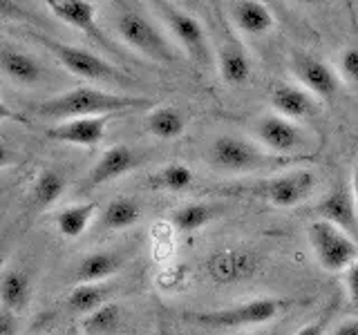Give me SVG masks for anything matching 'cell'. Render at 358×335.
Returning a JSON list of instances; mask_svg holds the SVG:
<instances>
[{"label":"cell","instance_id":"cell-8","mask_svg":"<svg viewBox=\"0 0 358 335\" xmlns=\"http://www.w3.org/2000/svg\"><path fill=\"white\" fill-rule=\"evenodd\" d=\"M307 239L316 262L329 273H345L358 260V239L329 221H311Z\"/></svg>","mask_w":358,"mask_h":335},{"label":"cell","instance_id":"cell-23","mask_svg":"<svg viewBox=\"0 0 358 335\" xmlns=\"http://www.w3.org/2000/svg\"><path fill=\"white\" fill-rule=\"evenodd\" d=\"M65 186H67V179L61 170L45 168V170L38 172V177L34 179V184L29 188V204L38 210L52 208L65 193Z\"/></svg>","mask_w":358,"mask_h":335},{"label":"cell","instance_id":"cell-27","mask_svg":"<svg viewBox=\"0 0 358 335\" xmlns=\"http://www.w3.org/2000/svg\"><path fill=\"white\" fill-rule=\"evenodd\" d=\"M195 184V174L186 163H166L148 177V186L164 193H184Z\"/></svg>","mask_w":358,"mask_h":335},{"label":"cell","instance_id":"cell-4","mask_svg":"<svg viewBox=\"0 0 358 335\" xmlns=\"http://www.w3.org/2000/svg\"><path fill=\"white\" fill-rule=\"evenodd\" d=\"M289 306L285 297H255L246 299L240 304L213 308V311H190L184 315L186 322L197 324L208 331H235V329H251L262 327L266 322H273L278 315H282Z\"/></svg>","mask_w":358,"mask_h":335},{"label":"cell","instance_id":"cell-16","mask_svg":"<svg viewBox=\"0 0 358 335\" xmlns=\"http://www.w3.org/2000/svg\"><path fill=\"white\" fill-rule=\"evenodd\" d=\"M316 96L309 94L305 87L294 83H278L271 89V107L275 114L285 117L289 121H300L311 114H316Z\"/></svg>","mask_w":358,"mask_h":335},{"label":"cell","instance_id":"cell-15","mask_svg":"<svg viewBox=\"0 0 358 335\" xmlns=\"http://www.w3.org/2000/svg\"><path fill=\"white\" fill-rule=\"evenodd\" d=\"M137 165H139V156L132 148L121 145V143L112 145V148H108L103 154L99 156V161L94 163V168L85 177L83 188L92 190V188H99L103 184H110V181H115V179L128 174Z\"/></svg>","mask_w":358,"mask_h":335},{"label":"cell","instance_id":"cell-14","mask_svg":"<svg viewBox=\"0 0 358 335\" xmlns=\"http://www.w3.org/2000/svg\"><path fill=\"white\" fill-rule=\"evenodd\" d=\"M112 117H87V119H72L56 123V126L45 130L52 141L81 145V148H94L106 137L108 123Z\"/></svg>","mask_w":358,"mask_h":335},{"label":"cell","instance_id":"cell-25","mask_svg":"<svg viewBox=\"0 0 358 335\" xmlns=\"http://www.w3.org/2000/svg\"><path fill=\"white\" fill-rule=\"evenodd\" d=\"M220 215V208L215 204H184L171 212V223L179 232H197L206 228L208 223Z\"/></svg>","mask_w":358,"mask_h":335},{"label":"cell","instance_id":"cell-32","mask_svg":"<svg viewBox=\"0 0 358 335\" xmlns=\"http://www.w3.org/2000/svg\"><path fill=\"white\" fill-rule=\"evenodd\" d=\"M343 282H345V290H347V297H350L352 304L358 308V260L347 268L345 271V277H343Z\"/></svg>","mask_w":358,"mask_h":335},{"label":"cell","instance_id":"cell-5","mask_svg":"<svg viewBox=\"0 0 358 335\" xmlns=\"http://www.w3.org/2000/svg\"><path fill=\"white\" fill-rule=\"evenodd\" d=\"M29 36L38 45H43L67 72H72L78 78H85V81H92V83H110V85L132 83V78L126 72H121L119 67L108 63L106 59H101L94 52L76 47V45L63 43V40H56L52 36H45V34H36V31H29Z\"/></svg>","mask_w":358,"mask_h":335},{"label":"cell","instance_id":"cell-18","mask_svg":"<svg viewBox=\"0 0 358 335\" xmlns=\"http://www.w3.org/2000/svg\"><path fill=\"white\" fill-rule=\"evenodd\" d=\"M215 67L227 85H244L251 78V59L238 38H229L222 45L215 59Z\"/></svg>","mask_w":358,"mask_h":335},{"label":"cell","instance_id":"cell-30","mask_svg":"<svg viewBox=\"0 0 358 335\" xmlns=\"http://www.w3.org/2000/svg\"><path fill=\"white\" fill-rule=\"evenodd\" d=\"M338 70L343 81L358 92V45L347 47L338 59Z\"/></svg>","mask_w":358,"mask_h":335},{"label":"cell","instance_id":"cell-19","mask_svg":"<svg viewBox=\"0 0 358 335\" xmlns=\"http://www.w3.org/2000/svg\"><path fill=\"white\" fill-rule=\"evenodd\" d=\"M0 70L3 74L14 81L16 85L34 87L41 83L43 78V67L34 59L31 54L16 50V47H3L0 50Z\"/></svg>","mask_w":358,"mask_h":335},{"label":"cell","instance_id":"cell-20","mask_svg":"<svg viewBox=\"0 0 358 335\" xmlns=\"http://www.w3.org/2000/svg\"><path fill=\"white\" fill-rule=\"evenodd\" d=\"M123 266V257L117 251H94L87 253L76 266L78 284H101L117 275Z\"/></svg>","mask_w":358,"mask_h":335},{"label":"cell","instance_id":"cell-35","mask_svg":"<svg viewBox=\"0 0 358 335\" xmlns=\"http://www.w3.org/2000/svg\"><path fill=\"white\" fill-rule=\"evenodd\" d=\"M0 121H11V123H22V126H29V119L22 117L20 112H16L14 107H9L7 103L0 100Z\"/></svg>","mask_w":358,"mask_h":335},{"label":"cell","instance_id":"cell-2","mask_svg":"<svg viewBox=\"0 0 358 335\" xmlns=\"http://www.w3.org/2000/svg\"><path fill=\"white\" fill-rule=\"evenodd\" d=\"M208 165L217 172L227 174H251V172H266V170H285L294 163L309 159L305 156H278L266 152L260 143L251 139L235 137V134H222L208 145L206 152Z\"/></svg>","mask_w":358,"mask_h":335},{"label":"cell","instance_id":"cell-11","mask_svg":"<svg viewBox=\"0 0 358 335\" xmlns=\"http://www.w3.org/2000/svg\"><path fill=\"white\" fill-rule=\"evenodd\" d=\"M260 268V257L249 248H222L208 255L204 271L215 284H242Z\"/></svg>","mask_w":358,"mask_h":335},{"label":"cell","instance_id":"cell-36","mask_svg":"<svg viewBox=\"0 0 358 335\" xmlns=\"http://www.w3.org/2000/svg\"><path fill=\"white\" fill-rule=\"evenodd\" d=\"M331 335H358V318L338 324V327L331 331Z\"/></svg>","mask_w":358,"mask_h":335},{"label":"cell","instance_id":"cell-3","mask_svg":"<svg viewBox=\"0 0 358 335\" xmlns=\"http://www.w3.org/2000/svg\"><path fill=\"white\" fill-rule=\"evenodd\" d=\"M115 31L130 50L139 52L145 59L162 65H175L182 61V52L177 50L173 38L162 29L157 20H152L145 11L123 5L115 14Z\"/></svg>","mask_w":358,"mask_h":335},{"label":"cell","instance_id":"cell-13","mask_svg":"<svg viewBox=\"0 0 358 335\" xmlns=\"http://www.w3.org/2000/svg\"><path fill=\"white\" fill-rule=\"evenodd\" d=\"M313 212H316L318 219L334 223V226L343 228L345 232H350L352 237L358 239V208H356L350 179H341V181L318 201V206L313 208Z\"/></svg>","mask_w":358,"mask_h":335},{"label":"cell","instance_id":"cell-39","mask_svg":"<svg viewBox=\"0 0 358 335\" xmlns=\"http://www.w3.org/2000/svg\"><path fill=\"white\" fill-rule=\"evenodd\" d=\"M257 335H280V333H257Z\"/></svg>","mask_w":358,"mask_h":335},{"label":"cell","instance_id":"cell-17","mask_svg":"<svg viewBox=\"0 0 358 335\" xmlns=\"http://www.w3.org/2000/svg\"><path fill=\"white\" fill-rule=\"evenodd\" d=\"M229 16L233 27L249 34V36H264L275 27V18L264 3L257 0H238V3L229 5Z\"/></svg>","mask_w":358,"mask_h":335},{"label":"cell","instance_id":"cell-9","mask_svg":"<svg viewBox=\"0 0 358 335\" xmlns=\"http://www.w3.org/2000/svg\"><path fill=\"white\" fill-rule=\"evenodd\" d=\"M253 137L266 152L278 156H300L298 152L307 148V132L296 121H289L275 112L255 121Z\"/></svg>","mask_w":358,"mask_h":335},{"label":"cell","instance_id":"cell-29","mask_svg":"<svg viewBox=\"0 0 358 335\" xmlns=\"http://www.w3.org/2000/svg\"><path fill=\"white\" fill-rule=\"evenodd\" d=\"M112 293V288L108 284H78L70 290L67 295V308L72 313H81V315H90L99 306L108 304V297Z\"/></svg>","mask_w":358,"mask_h":335},{"label":"cell","instance_id":"cell-28","mask_svg":"<svg viewBox=\"0 0 358 335\" xmlns=\"http://www.w3.org/2000/svg\"><path fill=\"white\" fill-rule=\"evenodd\" d=\"M141 219V206L130 197H117L101 212V223L108 230H126L132 228Z\"/></svg>","mask_w":358,"mask_h":335},{"label":"cell","instance_id":"cell-1","mask_svg":"<svg viewBox=\"0 0 358 335\" xmlns=\"http://www.w3.org/2000/svg\"><path fill=\"white\" fill-rule=\"evenodd\" d=\"M148 105V98L115 94L94 85H78L63 94L45 98L43 103L34 105V114L50 121H72L87 117H115L119 112L139 110Z\"/></svg>","mask_w":358,"mask_h":335},{"label":"cell","instance_id":"cell-22","mask_svg":"<svg viewBox=\"0 0 358 335\" xmlns=\"http://www.w3.org/2000/svg\"><path fill=\"white\" fill-rule=\"evenodd\" d=\"M96 217V204L85 201V204L65 206L54 215V226L65 239H76L90 228V223Z\"/></svg>","mask_w":358,"mask_h":335},{"label":"cell","instance_id":"cell-24","mask_svg":"<svg viewBox=\"0 0 358 335\" xmlns=\"http://www.w3.org/2000/svg\"><path fill=\"white\" fill-rule=\"evenodd\" d=\"M145 130L157 139L173 141L184 134L186 117L182 110H177L173 105H159L148 112V117H145Z\"/></svg>","mask_w":358,"mask_h":335},{"label":"cell","instance_id":"cell-12","mask_svg":"<svg viewBox=\"0 0 358 335\" xmlns=\"http://www.w3.org/2000/svg\"><path fill=\"white\" fill-rule=\"evenodd\" d=\"M45 7H48L61 22H65V25L74 27L76 31H81L83 36H87L90 40L101 45L103 50L119 56V50L112 45L108 34L99 27L96 7L92 3H87V0H48Z\"/></svg>","mask_w":358,"mask_h":335},{"label":"cell","instance_id":"cell-33","mask_svg":"<svg viewBox=\"0 0 358 335\" xmlns=\"http://www.w3.org/2000/svg\"><path fill=\"white\" fill-rule=\"evenodd\" d=\"M329 320H331V308L324 311L318 320H313V322L305 324V327H300L296 335H324L327 333V327H329Z\"/></svg>","mask_w":358,"mask_h":335},{"label":"cell","instance_id":"cell-21","mask_svg":"<svg viewBox=\"0 0 358 335\" xmlns=\"http://www.w3.org/2000/svg\"><path fill=\"white\" fill-rule=\"evenodd\" d=\"M31 299V277L20 268H9L0 277V304L5 311L20 315Z\"/></svg>","mask_w":358,"mask_h":335},{"label":"cell","instance_id":"cell-37","mask_svg":"<svg viewBox=\"0 0 358 335\" xmlns=\"http://www.w3.org/2000/svg\"><path fill=\"white\" fill-rule=\"evenodd\" d=\"M350 184H352V193H354V199H356V208H358V159L354 163V172H352Z\"/></svg>","mask_w":358,"mask_h":335},{"label":"cell","instance_id":"cell-31","mask_svg":"<svg viewBox=\"0 0 358 335\" xmlns=\"http://www.w3.org/2000/svg\"><path fill=\"white\" fill-rule=\"evenodd\" d=\"M0 18H14V20H27V22H41L36 14H31L29 9H25L18 3H11V0H0Z\"/></svg>","mask_w":358,"mask_h":335},{"label":"cell","instance_id":"cell-38","mask_svg":"<svg viewBox=\"0 0 358 335\" xmlns=\"http://www.w3.org/2000/svg\"><path fill=\"white\" fill-rule=\"evenodd\" d=\"M9 161H11V150L7 148L3 141H0V168H5Z\"/></svg>","mask_w":358,"mask_h":335},{"label":"cell","instance_id":"cell-10","mask_svg":"<svg viewBox=\"0 0 358 335\" xmlns=\"http://www.w3.org/2000/svg\"><path fill=\"white\" fill-rule=\"evenodd\" d=\"M289 67L291 74L296 76L298 85L305 87L316 98H334L341 92V74L318 56L309 52H294L289 59Z\"/></svg>","mask_w":358,"mask_h":335},{"label":"cell","instance_id":"cell-26","mask_svg":"<svg viewBox=\"0 0 358 335\" xmlns=\"http://www.w3.org/2000/svg\"><path fill=\"white\" fill-rule=\"evenodd\" d=\"M123 327H126V313L117 302H108V304L99 306L83 320L85 335H121Z\"/></svg>","mask_w":358,"mask_h":335},{"label":"cell","instance_id":"cell-6","mask_svg":"<svg viewBox=\"0 0 358 335\" xmlns=\"http://www.w3.org/2000/svg\"><path fill=\"white\" fill-rule=\"evenodd\" d=\"M152 7L157 9L168 36L173 38L177 50L184 52L201 70H213L217 56L213 54L204 25L193 14H188L186 9H179L173 3H155Z\"/></svg>","mask_w":358,"mask_h":335},{"label":"cell","instance_id":"cell-34","mask_svg":"<svg viewBox=\"0 0 358 335\" xmlns=\"http://www.w3.org/2000/svg\"><path fill=\"white\" fill-rule=\"evenodd\" d=\"M18 331V315L11 311L0 308V335H16Z\"/></svg>","mask_w":358,"mask_h":335},{"label":"cell","instance_id":"cell-7","mask_svg":"<svg viewBox=\"0 0 358 335\" xmlns=\"http://www.w3.org/2000/svg\"><path fill=\"white\" fill-rule=\"evenodd\" d=\"M313 188H316V174L307 168H294V170L260 179L255 184L238 186V190H229V195L255 197L275 208H294L313 193Z\"/></svg>","mask_w":358,"mask_h":335}]
</instances>
